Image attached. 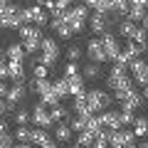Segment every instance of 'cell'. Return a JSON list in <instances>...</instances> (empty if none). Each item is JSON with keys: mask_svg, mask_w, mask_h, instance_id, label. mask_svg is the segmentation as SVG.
Returning <instances> with one entry per match:
<instances>
[{"mask_svg": "<svg viewBox=\"0 0 148 148\" xmlns=\"http://www.w3.org/2000/svg\"><path fill=\"white\" fill-rule=\"evenodd\" d=\"M91 148H111V146H109V141H104L101 136H96L94 143H91Z\"/></svg>", "mask_w": 148, "mask_h": 148, "instance_id": "obj_45", "label": "cell"}, {"mask_svg": "<svg viewBox=\"0 0 148 148\" xmlns=\"http://www.w3.org/2000/svg\"><path fill=\"white\" fill-rule=\"evenodd\" d=\"M20 8H15L12 3H8L5 8H0V27L12 30V27H20Z\"/></svg>", "mask_w": 148, "mask_h": 148, "instance_id": "obj_2", "label": "cell"}, {"mask_svg": "<svg viewBox=\"0 0 148 148\" xmlns=\"http://www.w3.org/2000/svg\"><path fill=\"white\" fill-rule=\"evenodd\" d=\"M3 59H5V52H3V49H0V64H3Z\"/></svg>", "mask_w": 148, "mask_h": 148, "instance_id": "obj_57", "label": "cell"}, {"mask_svg": "<svg viewBox=\"0 0 148 148\" xmlns=\"http://www.w3.org/2000/svg\"><path fill=\"white\" fill-rule=\"evenodd\" d=\"M47 72H49V67H45V64H40V62L32 64V77L35 79H47Z\"/></svg>", "mask_w": 148, "mask_h": 148, "instance_id": "obj_31", "label": "cell"}, {"mask_svg": "<svg viewBox=\"0 0 148 148\" xmlns=\"http://www.w3.org/2000/svg\"><path fill=\"white\" fill-rule=\"evenodd\" d=\"M143 99L148 101V84H146V89H143Z\"/></svg>", "mask_w": 148, "mask_h": 148, "instance_id": "obj_55", "label": "cell"}, {"mask_svg": "<svg viewBox=\"0 0 148 148\" xmlns=\"http://www.w3.org/2000/svg\"><path fill=\"white\" fill-rule=\"evenodd\" d=\"M69 138H72V128H69V123H57V128H54V141H57V143H67Z\"/></svg>", "mask_w": 148, "mask_h": 148, "instance_id": "obj_19", "label": "cell"}, {"mask_svg": "<svg viewBox=\"0 0 148 148\" xmlns=\"http://www.w3.org/2000/svg\"><path fill=\"white\" fill-rule=\"evenodd\" d=\"M12 148H32V143H17V146H12Z\"/></svg>", "mask_w": 148, "mask_h": 148, "instance_id": "obj_53", "label": "cell"}, {"mask_svg": "<svg viewBox=\"0 0 148 148\" xmlns=\"http://www.w3.org/2000/svg\"><path fill=\"white\" fill-rule=\"evenodd\" d=\"M131 126H133V136H138V138H141V136H148V119H146V116H136Z\"/></svg>", "mask_w": 148, "mask_h": 148, "instance_id": "obj_20", "label": "cell"}, {"mask_svg": "<svg viewBox=\"0 0 148 148\" xmlns=\"http://www.w3.org/2000/svg\"><path fill=\"white\" fill-rule=\"evenodd\" d=\"M40 47H42V52H49V54H59V49H57V42H54V40H47V37H42Z\"/></svg>", "mask_w": 148, "mask_h": 148, "instance_id": "obj_33", "label": "cell"}, {"mask_svg": "<svg viewBox=\"0 0 148 148\" xmlns=\"http://www.w3.org/2000/svg\"><path fill=\"white\" fill-rule=\"evenodd\" d=\"M20 37L22 40H37V42H42V30H40V27H35V25H20Z\"/></svg>", "mask_w": 148, "mask_h": 148, "instance_id": "obj_12", "label": "cell"}, {"mask_svg": "<svg viewBox=\"0 0 148 148\" xmlns=\"http://www.w3.org/2000/svg\"><path fill=\"white\" fill-rule=\"evenodd\" d=\"M133 119H136V114H133V111H126V109L119 111V123H121V128H123V126H131Z\"/></svg>", "mask_w": 148, "mask_h": 148, "instance_id": "obj_29", "label": "cell"}, {"mask_svg": "<svg viewBox=\"0 0 148 148\" xmlns=\"http://www.w3.org/2000/svg\"><path fill=\"white\" fill-rule=\"evenodd\" d=\"M133 141H136L133 131H126V128H116V131L111 133V138H109V146H111V148H123V146H133Z\"/></svg>", "mask_w": 148, "mask_h": 148, "instance_id": "obj_5", "label": "cell"}, {"mask_svg": "<svg viewBox=\"0 0 148 148\" xmlns=\"http://www.w3.org/2000/svg\"><path fill=\"white\" fill-rule=\"evenodd\" d=\"M89 116H91V114H89ZM69 128H72V131H77V133L84 131V128H86V116H74L72 121H69Z\"/></svg>", "mask_w": 148, "mask_h": 148, "instance_id": "obj_30", "label": "cell"}, {"mask_svg": "<svg viewBox=\"0 0 148 148\" xmlns=\"http://www.w3.org/2000/svg\"><path fill=\"white\" fill-rule=\"evenodd\" d=\"M15 143H12V136L10 133H0V148H12Z\"/></svg>", "mask_w": 148, "mask_h": 148, "instance_id": "obj_42", "label": "cell"}, {"mask_svg": "<svg viewBox=\"0 0 148 148\" xmlns=\"http://www.w3.org/2000/svg\"><path fill=\"white\" fill-rule=\"evenodd\" d=\"M99 42H101V47H104V52H106V59H109V62H116V59H119V52H121L119 40L111 35V32H104V35L99 37Z\"/></svg>", "mask_w": 148, "mask_h": 148, "instance_id": "obj_3", "label": "cell"}, {"mask_svg": "<svg viewBox=\"0 0 148 148\" xmlns=\"http://www.w3.org/2000/svg\"><path fill=\"white\" fill-rule=\"evenodd\" d=\"M22 47H25V54H35L40 49V42L37 40H27V42H22Z\"/></svg>", "mask_w": 148, "mask_h": 148, "instance_id": "obj_39", "label": "cell"}, {"mask_svg": "<svg viewBox=\"0 0 148 148\" xmlns=\"http://www.w3.org/2000/svg\"><path fill=\"white\" fill-rule=\"evenodd\" d=\"M8 77L12 82H25V64L22 62H10L8 64Z\"/></svg>", "mask_w": 148, "mask_h": 148, "instance_id": "obj_15", "label": "cell"}, {"mask_svg": "<svg viewBox=\"0 0 148 148\" xmlns=\"http://www.w3.org/2000/svg\"><path fill=\"white\" fill-rule=\"evenodd\" d=\"M27 121H30V114H27V111H15V123H17V126H25V123Z\"/></svg>", "mask_w": 148, "mask_h": 148, "instance_id": "obj_40", "label": "cell"}, {"mask_svg": "<svg viewBox=\"0 0 148 148\" xmlns=\"http://www.w3.org/2000/svg\"><path fill=\"white\" fill-rule=\"evenodd\" d=\"M40 148H59V146H57V143H54V141H47V143H45V146H40Z\"/></svg>", "mask_w": 148, "mask_h": 148, "instance_id": "obj_52", "label": "cell"}, {"mask_svg": "<svg viewBox=\"0 0 148 148\" xmlns=\"http://www.w3.org/2000/svg\"><path fill=\"white\" fill-rule=\"evenodd\" d=\"M84 77L82 74H77V77H69L67 79V89H69V94L72 96H82V94H86V86H84Z\"/></svg>", "mask_w": 148, "mask_h": 148, "instance_id": "obj_11", "label": "cell"}, {"mask_svg": "<svg viewBox=\"0 0 148 148\" xmlns=\"http://www.w3.org/2000/svg\"><path fill=\"white\" fill-rule=\"evenodd\" d=\"M54 32H57V35L62 37V40H69V37L74 35V32L69 30V25H62V27H57V30H54Z\"/></svg>", "mask_w": 148, "mask_h": 148, "instance_id": "obj_44", "label": "cell"}, {"mask_svg": "<svg viewBox=\"0 0 148 148\" xmlns=\"http://www.w3.org/2000/svg\"><path fill=\"white\" fill-rule=\"evenodd\" d=\"M136 22H128V20H123V22H119V37H126V40H131L133 37V32H136Z\"/></svg>", "mask_w": 148, "mask_h": 148, "instance_id": "obj_21", "label": "cell"}, {"mask_svg": "<svg viewBox=\"0 0 148 148\" xmlns=\"http://www.w3.org/2000/svg\"><path fill=\"white\" fill-rule=\"evenodd\" d=\"M111 74H128V64H123V62H114Z\"/></svg>", "mask_w": 148, "mask_h": 148, "instance_id": "obj_41", "label": "cell"}, {"mask_svg": "<svg viewBox=\"0 0 148 148\" xmlns=\"http://www.w3.org/2000/svg\"><path fill=\"white\" fill-rule=\"evenodd\" d=\"M30 121L35 123L37 128H49L52 126V119H49V109L40 101L37 106H32V114H30Z\"/></svg>", "mask_w": 148, "mask_h": 148, "instance_id": "obj_4", "label": "cell"}, {"mask_svg": "<svg viewBox=\"0 0 148 148\" xmlns=\"http://www.w3.org/2000/svg\"><path fill=\"white\" fill-rule=\"evenodd\" d=\"M79 57H82V49L79 47H69L67 49V59H69V62H77Z\"/></svg>", "mask_w": 148, "mask_h": 148, "instance_id": "obj_43", "label": "cell"}, {"mask_svg": "<svg viewBox=\"0 0 148 148\" xmlns=\"http://www.w3.org/2000/svg\"><path fill=\"white\" fill-rule=\"evenodd\" d=\"M72 148H84V146H79V143H74V146H72Z\"/></svg>", "mask_w": 148, "mask_h": 148, "instance_id": "obj_59", "label": "cell"}, {"mask_svg": "<svg viewBox=\"0 0 148 148\" xmlns=\"http://www.w3.org/2000/svg\"><path fill=\"white\" fill-rule=\"evenodd\" d=\"M131 42H136V45H141V47H146V45H148V30L136 27V32H133V37H131Z\"/></svg>", "mask_w": 148, "mask_h": 148, "instance_id": "obj_26", "label": "cell"}, {"mask_svg": "<svg viewBox=\"0 0 148 148\" xmlns=\"http://www.w3.org/2000/svg\"><path fill=\"white\" fill-rule=\"evenodd\" d=\"M109 89L119 91V89H133V79L128 74H109V79H106Z\"/></svg>", "mask_w": 148, "mask_h": 148, "instance_id": "obj_7", "label": "cell"}, {"mask_svg": "<svg viewBox=\"0 0 148 148\" xmlns=\"http://www.w3.org/2000/svg\"><path fill=\"white\" fill-rule=\"evenodd\" d=\"M99 126L101 128H121V123H119V111H104V114H99Z\"/></svg>", "mask_w": 148, "mask_h": 148, "instance_id": "obj_9", "label": "cell"}, {"mask_svg": "<svg viewBox=\"0 0 148 148\" xmlns=\"http://www.w3.org/2000/svg\"><path fill=\"white\" fill-rule=\"evenodd\" d=\"M25 82H15V84L8 89V94H5V101L8 104H17V101H22L25 99Z\"/></svg>", "mask_w": 148, "mask_h": 148, "instance_id": "obj_10", "label": "cell"}, {"mask_svg": "<svg viewBox=\"0 0 148 148\" xmlns=\"http://www.w3.org/2000/svg\"><path fill=\"white\" fill-rule=\"evenodd\" d=\"M111 10L116 15H126L128 12V0H111Z\"/></svg>", "mask_w": 148, "mask_h": 148, "instance_id": "obj_32", "label": "cell"}, {"mask_svg": "<svg viewBox=\"0 0 148 148\" xmlns=\"http://www.w3.org/2000/svg\"><path fill=\"white\" fill-rule=\"evenodd\" d=\"M47 141H49V133L45 131V128H32V138H30V143H35V146H45Z\"/></svg>", "mask_w": 148, "mask_h": 148, "instance_id": "obj_22", "label": "cell"}, {"mask_svg": "<svg viewBox=\"0 0 148 148\" xmlns=\"http://www.w3.org/2000/svg\"><path fill=\"white\" fill-rule=\"evenodd\" d=\"M86 104H89L91 114H94L96 109H109L111 104V94L104 89H86Z\"/></svg>", "mask_w": 148, "mask_h": 148, "instance_id": "obj_1", "label": "cell"}, {"mask_svg": "<svg viewBox=\"0 0 148 148\" xmlns=\"http://www.w3.org/2000/svg\"><path fill=\"white\" fill-rule=\"evenodd\" d=\"M0 133H8V121H3V119H0Z\"/></svg>", "mask_w": 148, "mask_h": 148, "instance_id": "obj_51", "label": "cell"}, {"mask_svg": "<svg viewBox=\"0 0 148 148\" xmlns=\"http://www.w3.org/2000/svg\"><path fill=\"white\" fill-rule=\"evenodd\" d=\"M40 101H42L45 106H57V104H59V99H57V94H54L52 89H49V91H45V94L40 96Z\"/></svg>", "mask_w": 148, "mask_h": 148, "instance_id": "obj_34", "label": "cell"}, {"mask_svg": "<svg viewBox=\"0 0 148 148\" xmlns=\"http://www.w3.org/2000/svg\"><path fill=\"white\" fill-rule=\"evenodd\" d=\"M143 101H146V99H143V94L131 91V94H128L121 104H123V109H126V111H136V109H141V106H143Z\"/></svg>", "mask_w": 148, "mask_h": 148, "instance_id": "obj_13", "label": "cell"}, {"mask_svg": "<svg viewBox=\"0 0 148 148\" xmlns=\"http://www.w3.org/2000/svg\"><path fill=\"white\" fill-rule=\"evenodd\" d=\"M49 89H52V82H49V79H35V82H32V91L40 94V96H42L45 91H49Z\"/></svg>", "mask_w": 148, "mask_h": 148, "instance_id": "obj_24", "label": "cell"}, {"mask_svg": "<svg viewBox=\"0 0 148 148\" xmlns=\"http://www.w3.org/2000/svg\"><path fill=\"white\" fill-rule=\"evenodd\" d=\"M82 77H84V79H96V77H99V64H86L84 67V72H82Z\"/></svg>", "mask_w": 148, "mask_h": 148, "instance_id": "obj_35", "label": "cell"}, {"mask_svg": "<svg viewBox=\"0 0 148 148\" xmlns=\"http://www.w3.org/2000/svg\"><path fill=\"white\" fill-rule=\"evenodd\" d=\"M74 114L77 116H89L91 114V109H89V104H86V94H82V96H74Z\"/></svg>", "mask_w": 148, "mask_h": 148, "instance_id": "obj_18", "label": "cell"}, {"mask_svg": "<svg viewBox=\"0 0 148 148\" xmlns=\"http://www.w3.org/2000/svg\"><path fill=\"white\" fill-rule=\"evenodd\" d=\"M8 3H10V0H0V8H5V5H8Z\"/></svg>", "mask_w": 148, "mask_h": 148, "instance_id": "obj_56", "label": "cell"}, {"mask_svg": "<svg viewBox=\"0 0 148 148\" xmlns=\"http://www.w3.org/2000/svg\"><path fill=\"white\" fill-rule=\"evenodd\" d=\"M143 17H146V8H128V12H126L128 22H138V20H143Z\"/></svg>", "mask_w": 148, "mask_h": 148, "instance_id": "obj_25", "label": "cell"}, {"mask_svg": "<svg viewBox=\"0 0 148 148\" xmlns=\"http://www.w3.org/2000/svg\"><path fill=\"white\" fill-rule=\"evenodd\" d=\"M69 3H72V0H54L57 10H69Z\"/></svg>", "mask_w": 148, "mask_h": 148, "instance_id": "obj_48", "label": "cell"}, {"mask_svg": "<svg viewBox=\"0 0 148 148\" xmlns=\"http://www.w3.org/2000/svg\"><path fill=\"white\" fill-rule=\"evenodd\" d=\"M86 54H89V59H91L94 64L106 62V52H104V47H101L99 37H94V40H89V42H86Z\"/></svg>", "mask_w": 148, "mask_h": 148, "instance_id": "obj_6", "label": "cell"}, {"mask_svg": "<svg viewBox=\"0 0 148 148\" xmlns=\"http://www.w3.org/2000/svg\"><path fill=\"white\" fill-rule=\"evenodd\" d=\"M5 77H8V64L3 62V64H0V79H5Z\"/></svg>", "mask_w": 148, "mask_h": 148, "instance_id": "obj_49", "label": "cell"}, {"mask_svg": "<svg viewBox=\"0 0 148 148\" xmlns=\"http://www.w3.org/2000/svg\"><path fill=\"white\" fill-rule=\"evenodd\" d=\"M12 111V104H8L5 99H0V116H5V114H10Z\"/></svg>", "mask_w": 148, "mask_h": 148, "instance_id": "obj_46", "label": "cell"}, {"mask_svg": "<svg viewBox=\"0 0 148 148\" xmlns=\"http://www.w3.org/2000/svg\"><path fill=\"white\" fill-rule=\"evenodd\" d=\"M143 30H148V12H146V17H143Z\"/></svg>", "mask_w": 148, "mask_h": 148, "instance_id": "obj_54", "label": "cell"}, {"mask_svg": "<svg viewBox=\"0 0 148 148\" xmlns=\"http://www.w3.org/2000/svg\"><path fill=\"white\" fill-rule=\"evenodd\" d=\"M15 138H17V143H30V138H32V128H27V126H17Z\"/></svg>", "mask_w": 148, "mask_h": 148, "instance_id": "obj_27", "label": "cell"}, {"mask_svg": "<svg viewBox=\"0 0 148 148\" xmlns=\"http://www.w3.org/2000/svg\"><path fill=\"white\" fill-rule=\"evenodd\" d=\"M5 54H8V59H10V62H25V47H22V45H10V47L5 49Z\"/></svg>", "mask_w": 148, "mask_h": 148, "instance_id": "obj_17", "label": "cell"}, {"mask_svg": "<svg viewBox=\"0 0 148 148\" xmlns=\"http://www.w3.org/2000/svg\"><path fill=\"white\" fill-rule=\"evenodd\" d=\"M123 148H136V143H133V146H123Z\"/></svg>", "mask_w": 148, "mask_h": 148, "instance_id": "obj_60", "label": "cell"}, {"mask_svg": "<svg viewBox=\"0 0 148 148\" xmlns=\"http://www.w3.org/2000/svg\"><path fill=\"white\" fill-rule=\"evenodd\" d=\"M128 8H148V0H128Z\"/></svg>", "mask_w": 148, "mask_h": 148, "instance_id": "obj_47", "label": "cell"}, {"mask_svg": "<svg viewBox=\"0 0 148 148\" xmlns=\"http://www.w3.org/2000/svg\"><path fill=\"white\" fill-rule=\"evenodd\" d=\"M146 74H148V62H146Z\"/></svg>", "mask_w": 148, "mask_h": 148, "instance_id": "obj_61", "label": "cell"}, {"mask_svg": "<svg viewBox=\"0 0 148 148\" xmlns=\"http://www.w3.org/2000/svg\"><path fill=\"white\" fill-rule=\"evenodd\" d=\"M77 74H79V64H77V62H67V67H64V79L77 77Z\"/></svg>", "mask_w": 148, "mask_h": 148, "instance_id": "obj_37", "label": "cell"}, {"mask_svg": "<svg viewBox=\"0 0 148 148\" xmlns=\"http://www.w3.org/2000/svg\"><path fill=\"white\" fill-rule=\"evenodd\" d=\"M136 148H148V143H141V146H136Z\"/></svg>", "mask_w": 148, "mask_h": 148, "instance_id": "obj_58", "label": "cell"}, {"mask_svg": "<svg viewBox=\"0 0 148 148\" xmlns=\"http://www.w3.org/2000/svg\"><path fill=\"white\" fill-rule=\"evenodd\" d=\"M8 89H10V86H8L5 82H0V96H5V94H8Z\"/></svg>", "mask_w": 148, "mask_h": 148, "instance_id": "obj_50", "label": "cell"}, {"mask_svg": "<svg viewBox=\"0 0 148 148\" xmlns=\"http://www.w3.org/2000/svg\"><path fill=\"white\" fill-rule=\"evenodd\" d=\"M89 27L96 37H101L104 32H109V17L106 15H99V12H91L89 15Z\"/></svg>", "mask_w": 148, "mask_h": 148, "instance_id": "obj_8", "label": "cell"}, {"mask_svg": "<svg viewBox=\"0 0 148 148\" xmlns=\"http://www.w3.org/2000/svg\"><path fill=\"white\" fill-rule=\"evenodd\" d=\"M94 133L91 131H79V138H77V143L79 146H84V148H91V143H94Z\"/></svg>", "mask_w": 148, "mask_h": 148, "instance_id": "obj_28", "label": "cell"}, {"mask_svg": "<svg viewBox=\"0 0 148 148\" xmlns=\"http://www.w3.org/2000/svg\"><path fill=\"white\" fill-rule=\"evenodd\" d=\"M49 119H52V123H67L69 109H67V106H62V104L52 106V109H49Z\"/></svg>", "mask_w": 148, "mask_h": 148, "instance_id": "obj_14", "label": "cell"}, {"mask_svg": "<svg viewBox=\"0 0 148 148\" xmlns=\"http://www.w3.org/2000/svg\"><path fill=\"white\" fill-rule=\"evenodd\" d=\"M94 12H99V15H106V12H111V0H96Z\"/></svg>", "mask_w": 148, "mask_h": 148, "instance_id": "obj_36", "label": "cell"}, {"mask_svg": "<svg viewBox=\"0 0 148 148\" xmlns=\"http://www.w3.org/2000/svg\"><path fill=\"white\" fill-rule=\"evenodd\" d=\"M54 62H57V54H49V52L40 54V64H45V67H52Z\"/></svg>", "mask_w": 148, "mask_h": 148, "instance_id": "obj_38", "label": "cell"}, {"mask_svg": "<svg viewBox=\"0 0 148 148\" xmlns=\"http://www.w3.org/2000/svg\"><path fill=\"white\" fill-rule=\"evenodd\" d=\"M52 91L57 94V99L67 96V94H69V89H67V79H64V77H62V79H54V82H52Z\"/></svg>", "mask_w": 148, "mask_h": 148, "instance_id": "obj_23", "label": "cell"}, {"mask_svg": "<svg viewBox=\"0 0 148 148\" xmlns=\"http://www.w3.org/2000/svg\"><path fill=\"white\" fill-rule=\"evenodd\" d=\"M32 10V25L35 27H40V30H42L45 25H47L49 22V17H47V10H42V8L40 5H35V8H30Z\"/></svg>", "mask_w": 148, "mask_h": 148, "instance_id": "obj_16", "label": "cell"}]
</instances>
